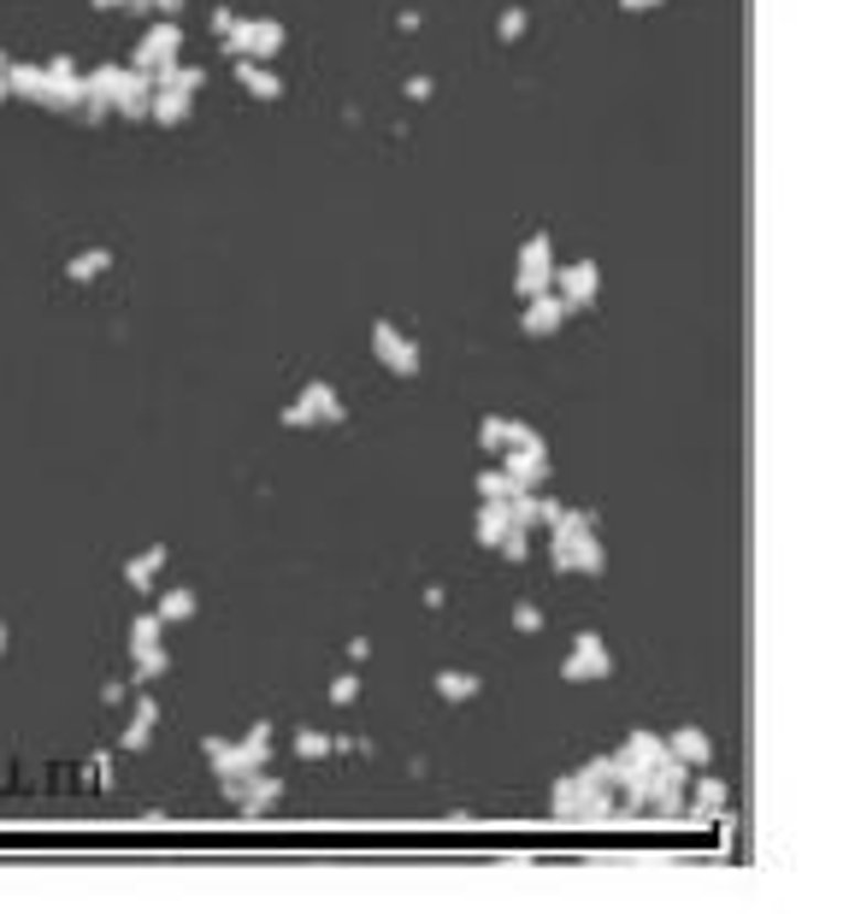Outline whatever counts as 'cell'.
<instances>
[{
    "label": "cell",
    "mask_w": 855,
    "mask_h": 914,
    "mask_svg": "<svg viewBox=\"0 0 855 914\" xmlns=\"http://www.w3.org/2000/svg\"><path fill=\"white\" fill-rule=\"evenodd\" d=\"M666 750H673V755H678V762L691 767V773L714 762V737H708L703 726H678L673 737H666Z\"/></svg>",
    "instance_id": "22"
},
{
    "label": "cell",
    "mask_w": 855,
    "mask_h": 914,
    "mask_svg": "<svg viewBox=\"0 0 855 914\" xmlns=\"http://www.w3.org/2000/svg\"><path fill=\"white\" fill-rule=\"evenodd\" d=\"M218 42H225L231 60H260V65H271V60L284 54V24H278V19H236Z\"/></svg>",
    "instance_id": "5"
},
{
    "label": "cell",
    "mask_w": 855,
    "mask_h": 914,
    "mask_svg": "<svg viewBox=\"0 0 855 914\" xmlns=\"http://www.w3.org/2000/svg\"><path fill=\"white\" fill-rule=\"evenodd\" d=\"M153 614H160L165 626H183V619H195V614H201V596L190 591V584H171V591L160 596V608H153Z\"/></svg>",
    "instance_id": "25"
},
{
    "label": "cell",
    "mask_w": 855,
    "mask_h": 914,
    "mask_svg": "<svg viewBox=\"0 0 855 914\" xmlns=\"http://www.w3.org/2000/svg\"><path fill=\"white\" fill-rule=\"evenodd\" d=\"M549 566L560 578L567 573H585V578H602L608 573V549L596 538V513L590 508H567L560 525H549Z\"/></svg>",
    "instance_id": "1"
},
{
    "label": "cell",
    "mask_w": 855,
    "mask_h": 914,
    "mask_svg": "<svg viewBox=\"0 0 855 914\" xmlns=\"http://www.w3.org/2000/svg\"><path fill=\"white\" fill-rule=\"evenodd\" d=\"M231 72H236V83H243V95H254V100H284V77L271 72V65H260V60H231Z\"/></svg>",
    "instance_id": "18"
},
{
    "label": "cell",
    "mask_w": 855,
    "mask_h": 914,
    "mask_svg": "<svg viewBox=\"0 0 855 914\" xmlns=\"http://www.w3.org/2000/svg\"><path fill=\"white\" fill-rule=\"evenodd\" d=\"M89 779H95L100 790L113 785V755H100V750H95V762H89Z\"/></svg>",
    "instance_id": "38"
},
{
    "label": "cell",
    "mask_w": 855,
    "mask_h": 914,
    "mask_svg": "<svg viewBox=\"0 0 855 914\" xmlns=\"http://www.w3.org/2000/svg\"><path fill=\"white\" fill-rule=\"evenodd\" d=\"M578 779H590V785H620V755H596V762L578 767Z\"/></svg>",
    "instance_id": "31"
},
{
    "label": "cell",
    "mask_w": 855,
    "mask_h": 914,
    "mask_svg": "<svg viewBox=\"0 0 855 914\" xmlns=\"http://www.w3.org/2000/svg\"><path fill=\"white\" fill-rule=\"evenodd\" d=\"M478 496H490V502H507V496H513L507 472H502V467H484V472H478Z\"/></svg>",
    "instance_id": "33"
},
{
    "label": "cell",
    "mask_w": 855,
    "mask_h": 914,
    "mask_svg": "<svg viewBox=\"0 0 855 914\" xmlns=\"http://www.w3.org/2000/svg\"><path fill=\"white\" fill-rule=\"evenodd\" d=\"M289 750H296L301 762H324V755H331V732H313V726H301L296 737H289Z\"/></svg>",
    "instance_id": "28"
},
{
    "label": "cell",
    "mask_w": 855,
    "mask_h": 914,
    "mask_svg": "<svg viewBox=\"0 0 855 914\" xmlns=\"http://www.w3.org/2000/svg\"><path fill=\"white\" fill-rule=\"evenodd\" d=\"M560 325H567V301H560L555 289L532 296V301H525V313H520V331H525V337H555Z\"/></svg>",
    "instance_id": "15"
},
{
    "label": "cell",
    "mask_w": 855,
    "mask_h": 914,
    "mask_svg": "<svg viewBox=\"0 0 855 914\" xmlns=\"http://www.w3.org/2000/svg\"><path fill=\"white\" fill-rule=\"evenodd\" d=\"M95 12H113V7H130V0H89Z\"/></svg>",
    "instance_id": "44"
},
{
    "label": "cell",
    "mask_w": 855,
    "mask_h": 914,
    "mask_svg": "<svg viewBox=\"0 0 855 914\" xmlns=\"http://www.w3.org/2000/svg\"><path fill=\"white\" fill-rule=\"evenodd\" d=\"M478 448H484V455H502V448H507V419H502V413L478 419Z\"/></svg>",
    "instance_id": "30"
},
{
    "label": "cell",
    "mask_w": 855,
    "mask_h": 914,
    "mask_svg": "<svg viewBox=\"0 0 855 914\" xmlns=\"http://www.w3.org/2000/svg\"><path fill=\"white\" fill-rule=\"evenodd\" d=\"M431 684H437V697L449 702V709H467V702L484 697V679H478V672H467V667H442Z\"/></svg>",
    "instance_id": "19"
},
{
    "label": "cell",
    "mask_w": 855,
    "mask_h": 914,
    "mask_svg": "<svg viewBox=\"0 0 855 914\" xmlns=\"http://www.w3.org/2000/svg\"><path fill=\"white\" fill-rule=\"evenodd\" d=\"M513 631H543V608H537V602H513Z\"/></svg>",
    "instance_id": "36"
},
{
    "label": "cell",
    "mask_w": 855,
    "mask_h": 914,
    "mask_svg": "<svg viewBox=\"0 0 855 914\" xmlns=\"http://www.w3.org/2000/svg\"><path fill=\"white\" fill-rule=\"evenodd\" d=\"M431 95H437L431 77H407V100H431Z\"/></svg>",
    "instance_id": "39"
},
{
    "label": "cell",
    "mask_w": 855,
    "mask_h": 914,
    "mask_svg": "<svg viewBox=\"0 0 855 914\" xmlns=\"http://www.w3.org/2000/svg\"><path fill=\"white\" fill-rule=\"evenodd\" d=\"M125 697H130V684H118V679H113V684H100V702H107V709H118Z\"/></svg>",
    "instance_id": "40"
},
{
    "label": "cell",
    "mask_w": 855,
    "mask_h": 914,
    "mask_svg": "<svg viewBox=\"0 0 855 914\" xmlns=\"http://www.w3.org/2000/svg\"><path fill=\"white\" fill-rule=\"evenodd\" d=\"M148 12H153V19H178L183 0H148Z\"/></svg>",
    "instance_id": "41"
},
{
    "label": "cell",
    "mask_w": 855,
    "mask_h": 914,
    "mask_svg": "<svg viewBox=\"0 0 855 914\" xmlns=\"http://www.w3.org/2000/svg\"><path fill=\"white\" fill-rule=\"evenodd\" d=\"M620 7H626V12H655L661 0H620Z\"/></svg>",
    "instance_id": "43"
},
{
    "label": "cell",
    "mask_w": 855,
    "mask_h": 914,
    "mask_svg": "<svg viewBox=\"0 0 855 914\" xmlns=\"http://www.w3.org/2000/svg\"><path fill=\"white\" fill-rule=\"evenodd\" d=\"M278 425H289V431H313V419H307V407H301V402H289V407L278 413Z\"/></svg>",
    "instance_id": "37"
},
{
    "label": "cell",
    "mask_w": 855,
    "mask_h": 914,
    "mask_svg": "<svg viewBox=\"0 0 855 914\" xmlns=\"http://www.w3.org/2000/svg\"><path fill=\"white\" fill-rule=\"evenodd\" d=\"M525 30H532V12H525V7H507L502 19H495V36H502V42H520Z\"/></svg>",
    "instance_id": "32"
},
{
    "label": "cell",
    "mask_w": 855,
    "mask_h": 914,
    "mask_svg": "<svg viewBox=\"0 0 855 914\" xmlns=\"http://www.w3.org/2000/svg\"><path fill=\"white\" fill-rule=\"evenodd\" d=\"M153 732H160V702L142 691V697H136V709H130V720H125V732H118V755H142L153 744Z\"/></svg>",
    "instance_id": "14"
},
{
    "label": "cell",
    "mask_w": 855,
    "mask_h": 914,
    "mask_svg": "<svg viewBox=\"0 0 855 914\" xmlns=\"http://www.w3.org/2000/svg\"><path fill=\"white\" fill-rule=\"evenodd\" d=\"M578 797H585V779L578 773H560V779L549 785V808L560 820H573V808H578Z\"/></svg>",
    "instance_id": "27"
},
{
    "label": "cell",
    "mask_w": 855,
    "mask_h": 914,
    "mask_svg": "<svg viewBox=\"0 0 855 914\" xmlns=\"http://www.w3.org/2000/svg\"><path fill=\"white\" fill-rule=\"evenodd\" d=\"M354 697H361V672H336V679H331V702H336V709H349Z\"/></svg>",
    "instance_id": "35"
},
{
    "label": "cell",
    "mask_w": 855,
    "mask_h": 914,
    "mask_svg": "<svg viewBox=\"0 0 855 914\" xmlns=\"http://www.w3.org/2000/svg\"><path fill=\"white\" fill-rule=\"evenodd\" d=\"M165 561H171V549H165V543H148L142 555L125 561V584H130V591H153V584H160V573H165Z\"/></svg>",
    "instance_id": "20"
},
{
    "label": "cell",
    "mask_w": 855,
    "mask_h": 914,
    "mask_svg": "<svg viewBox=\"0 0 855 914\" xmlns=\"http://www.w3.org/2000/svg\"><path fill=\"white\" fill-rule=\"evenodd\" d=\"M560 679L567 684H596V679H613V649L602 631H578L567 661H560Z\"/></svg>",
    "instance_id": "6"
},
{
    "label": "cell",
    "mask_w": 855,
    "mask_h": 914,
    "mask_svg": "<svg viewBox=\"0 0 855 914\" xmlns=\"http://www.w3.org/2000/svg\"><path fill=\"white\" fill-rule=\"evenodd\" d=\"M684 785H691V767H684L678 755L666 750L661 762L649 767V779H643V797H649V808H661V815H678V808H684Z\"/></svg>",
    "instance_id": "8"
},
{
    "label": "cell",
    "mask_w": 855,
    "mask_h": 914,
    "mask_svg": "<svg viewBox=\"0 0 855 914\" xmlns=\"http://www.w3.org/2000/svg\"><path fill=\"white\" fill-rule=\"evenodd\" d=\"M555 236L549 231H537V236H525V248H520V266H513V296L520 301H532L543 296V289H555Z\"/></svg>",
    "instance_id": "3"
},
{
    "label": "cell",
    "mask_w": 855,
    "mask_h": 914,
    "mask_svg": "<svg viewBox=\"0 0 855 914\" xmlns=\"http://www.w3.org/2000/svg\"><path fill=\"white\" fill-rule=\"evenodd\" d=\"M495 555H502V561H525V555H532V538H525V525H507V538L495 543Z\"/></svg>",
    "instance_id": "34"
},
{
    "label": "cell",
    "mask_w": 855,
    "mask_h": 914,
    "mask_svg": "<svg viewBox=\"0 0 855 914\" xmlns=\"http://www.w3.org/2000/svg\"><path fill=\"white\" fill-rule=\"evenodd\" d=\"M555 296L567 301V313H585V307L602 296V266H596V261H567V266H555Z\"/></svg>",
    "instance_id": "10"
},
{
    "label": "cell",
    "mask_w": 855,
    "mask_h": 914,
    "mask_svg": "<svg viewBox=\"0 0 855 914\" xmlns=\"http://www.w3.org/2000/svg\"><path fill=\"white\" fill-rule=\"evenodd\" d=\"M7 65H12V60L0 54V100H12V95H7Z\"/></svg>",
    "instance_id": "45"
},
{
    "label": "cell",
    "mask_w": 855,
    "mask_h": 914,
    "mask_svg": "<svg viewBox=\"0 0 855 914\" xmlns=\"http://www.w3.org/2000/svg\"><path fill=\"white\" fill-rule=\"evenodd\" d=\"M178 60H183V24L178 19H160V24L142 30V42H136V54L125 65H130V72H142V77H160Z\"/></svg>",
    "instance_id": "4"
},
{
    "label": "cell",
    "mask_w": 855,
    "mask_h": 914,
    "mask_svg": "<svg viewBox=\"0 0 855 914\" xmlns=\"http://www.w3.org/2000/svg\"><path fill=\"white\" fill-rule=\"evenodd\" d=\"M107 272H113V248H77L72 254V261H65V278H72V284H95V278H107Z\"/></svg>",
    "instance_id": "23"
},
{
    "label": "cell",
    "mask_w": 855,
    "mask_h": 914,
    "mask_svg": "<svg viewBox=\"0 0 855 914\" xmlns=\"http://www.w3.org/2000/svg\"><path fill=\"white\" fill-rule=\"evenodd\" d=\"M190 113H195V95H190V89H178L171 77H153V95H148V125L178 130V125H190Z\"/></svg>",
    "instance_id": "12"
},
{
    "label": "cell",
    "mask_w": 855,
    "mask_h": 914,
    "mask_svg": "<svg viewBox=\"0 0 855 914\" xmlns=\"http://www.w3.org/2000/svg\"><path fill=\"white\" fill-rule=\"evenodd\" d=\"M661 755H666V737H661V732H631L626 744H620V762H626V767H643V773L655 767Z\"/></svg>",
    "instance_id": "24"
},
{
    "label": "cell",
    "mask_w": 855,
    "mask_h": 914,
    "mask_svg": "<svg viewBox=\"0 0 855 914\" xmlns=\"http://www.w3.org/2000/svg\"><path fill=\"white\" fill-rule=\"evenodd\" d=\"M218 785H225V803H236L243 815H266L271 803H284V779L271 767L243 773V779H218Z\"/></svg>",
    "instance_id": "9"
},
{
    "label": "cell",
    "mask_w": 855,
    "mask_h": 914,
    "mask_svg": "<svg viewBox=\"0 0 855 914\" xmlns=\"http://www.w3.org/2000/svg\"><path fill=\"white\" fill-rule=\"evenodd\" d=\"M148 644H165V619L160 614H136L130 619V649H148Z\"/></svg>",
    "instance_id": "29"
},
{
    "label": "cell",
    "mask_w": 855,
    "mask_h": 914,
    "mask_svg": "<svg viewBox=\"0 0 855 914\" xmlns=\"http://www.w3.org/2000/svg\"><path fill=\"white\" fill-rule=\"evenodd\" d=\"M684 803H691L696 815H726V808H731V785L714 779L708 767H696V779L684 785Z\"/></svg>",
    "instance_id": "17"
},
{
    "label": "cell",
    "mask_w": 855,
    "mask_h": 914,
    "mask_svg": "<svg viewBox=\"0 0 855 914\" xmlns=\"http://www.w3.org/2000/svg\"><path fill=\"white\" fill-rule=\"evenodd\" d=\"M207 24H213V36H225V30L236 24V12H231V7H213V19H207Z\"/></svg>",
    "instance_id": "42"
},
{
    "label": "cell",
    "mask_w": 855,
    "mask_h": 914,
    "mask_svg": "<svg viewBox=\"0 0 855 914\" xmlns=\"http://www.w3.org/2000/svg\"><path fill=\"white\" fill-rule=\"evenodd\" d=\"M296 402L307 407V419H313V425H342V419H349V402H342V395H336V384H331V378H307Z\"/></svg>",
    "instance_id": "13"
},
{
    "label": "cell",
    "mask_w": 855,
    "mask_h": 914,
    "mask_svg": "<svg viewBox=\"0 0 855 914\" xmlns=\"http://www.w3.org/2000/svg\"><path fill=\"white\" fill-rule=\"evenodd\" d=\"M7 649H12V631H7V626H0V655H7Z\"/></svg>",
    "instance_id": "46"
},
{
    "label": "cell",
    "mask_w": 855,
    "mask_h": 914,
    "mask_svg": "<svg viewBox=\"0 0 855 914\" xmlns=\"http://www.w3.org/2000/svg\"><path fill=\"white\" fill-rule=\"evenodd\" d=\"M372 354H378L396 378H419V372H425V349L402 331V325H389V319L372 325Z\"/></svg>",
    "instance_id": "7"
},
{
    "label": "cell",
    "mask_w": 855,
    "mask_h": 914,
    "mask_svg": "<svg viewBox=\"0 0 855 914\" xmlns=\"http://www.w3.org/2000/svg\"><path fill=\"white\" fill-rule=\"evenodd\" d=\"M7 95L30 100V107H47V65L42 60H12L7 65Z\"/></svg>",
    "instance_id": "16"
},
{
    "label": "cell",
    "mask_w": 855,
    "mask_h": 914,
    "mask_svg": "<svg viewBox=\"0 0 855 914\" xmlns=\"http://www.w3.org/2000/svg\"><path fill=\"white\" fill-rule=\"evenodd\" d=\"M165 667H171V655H165V644H148V649H130V679H136V684H153V679H165Z\"/></svg>",
    "instance_id": "26"
},
{
    "label": "cell",
    "mask_w": 855,
    "mask_h": 914,
    "mask_svg": "<svg viewBox=\"0 0 855 914\" xmlns=\"http://www.w3.org/2000/svg\"><path fill=\"white\" fill-rule=\"evenodd\" d=\"M495 467L507 472L513 496H520V490H543V485H549V443H537V448H502V455H495Z\"/></svg>",
    "instance_id": "11"
},
{
    "label": "cell",
    "mask_w": 855,
    "mask_h": 914,
    "mask_svg": "<svg viewBox=\"0 0 855 914\" xmlns=\"http://www.w3.org/2000/svg\"><path fill=\"white\" fill-rule=\"evenodd\" d=\"M507 525H513L507 502H490V496H478V513H472V538L484 543V549H495V543L507 538Z\"/></svg>",
    "instance_id": "21"
},
{
    "label": "cell",
    "mask_w": 855,
    "mask_h": 914,
    "mask_svg": "<svg viewBox=\"0 0 855 914\" xmlns=\"http://www.w3.org/2000/svg\"><path fill=\"white\" fill-rule=\"evenodd\" d=\"M201 755H207V767L218 773V779L260 773V767H271V720H254L248 737H207Z\"/></svg>",
    "instance_id": "2"
}]
</instances>
